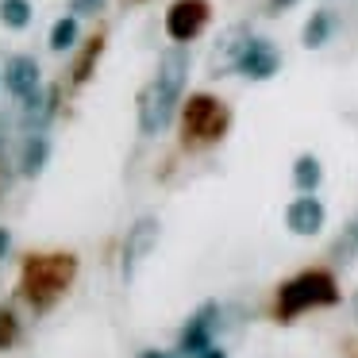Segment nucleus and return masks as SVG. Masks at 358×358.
Here are the masks:
<instances>
[{"label": "nucleus", "mask_w": 358, "mask_h": 358, "mask_svg": "<svg viewBox=\"0 0 358 358\" xmlns=\"http://www.w3.org/2000/svg\"><path fill=\"white\" fill-rule=\"evenodd\" d=\"M189 50L185 43L170 47L162 58H158L155 81L139 93V131L143 135H162L166 127L173 124V112L181 104V93H185L189 81Z\"/></svg>", "instance_id": "obj_1"}, {"label": "nucleus", "mask_w": 358, "mask_h": 358, "mask_svg": "<svg viewBox=\"0 0 358 358\" xmlns=\"http://www.w3.org/2000/svg\"><path fill=\"white\" fill-rule=\"evenodd\" d=\"M339 301V289H335L331 273L324 270H308V273H296L293 281H285L278 293V316L281 320H293L308 308H327V304Z\"/></svg>", "instance_id": "obj_2"}, {"label": "nucleus", "mask_w": 358, "mask_h": 358, "mask_svg": "<svg viewBox=\"0 0 358 358\" xmlns=\"http://www.w3.org/2000/svg\"><path fill=\"white\" fill-rule=\"evenodd\" d=\"M216 327H220V304L216 301H204L201 308L185 320V327H181L178 350L185 358H201L204 350L212 347V339H216Z\"/></svg>", "instance_id": "obj_3"}, {"label": "nucleus", "mask_w": 358, "mask_h": 358, "mask_svg": "<svg viewBox=\"0 0 358 358\" xmlns=\"http://www.w3.org/2000/svg\"><path fill=\"white\" fill-rule=\"evenodd\" d=\"M250 39H255V31H250L247 24L227 27L216 39V47H212V66H208L212 78H231V73H239V62H243V55H247Z\"/></svg>", "instance_id": "obj_4"}, {"label": "nucleus", "mask_w": 358, "mask_h": 358, "mask_svg": "<svg viewBox=\"0 0 358 358\" xmlns=\"http://www.w3.org/2000/svg\"><path fill=\"white\" fill-rule=\"evenodd\" d=\"M158 231H162V227H158L155 216H143L131 224V231H127V239H124V255H120V273H124V281H131L135 270H139V262L155 250Z\"/></svg>", "instance_id": "obj_5"}, {"label": "nucleus", "mask_w": 358, "mask_h": 358, "mask_svg": "<svg viewBox=\"0 0 358 358\" xmlns=\"http://www.w3.org/2000/svg\"><path fill=\"white\" fill-rule=\"evenodd\" d=\"M208 27V0H178L166 12V31L173 43H193Z\"/></svg>", "instance_id": "obj_6"}, {"label": "nucleus", "mask_w": 358, "mask_h": 358, "mask_svg": "<svg viewBox=\"0 0 358 358\" xmlns=\"http://www.w3.org/2000/svg\"><path fill=\"white\" fill-rule=\"evenodd\" d=\"M281 70V50L273 39H266V35H255L247 47V55H243L239 62V73L247 81H270L273 73Z\"/></svg>", "instance_id": "obj_7"}, {"label": "nucleus", "mask_w": 358, "mask_h": 358, "mask_svg": "<svg viewBox=\"0 0 358 358\" xmlns=\"http://www.w3.org/2000/svg\"><path fill=\"white\" fill-rule=\"evenodd\" d=\"M185 127H189V135H196V139H216V135L227 127V112L220 108L212 96H193L189 108H185Z\"/></svg>", "instance_id": "obj_8"}, {"label": "nucleus", "mask_w": 358, "mask_h": 358, "mask_svg": "<svg viewBox=\"0 0 358 358\" xmlns=\"http://www.w3.org/2000/svg\"><path fill=\"white\" fill-rule=\"evenodd\" d=\"M70 270L73 262L70 258H35V262H27V293H39V285H47V296L62 293L66 281H70Z\"/></svg>", "instance_id": "obj_9"}, {"label": "nucleus", "mask_w": 358, "mask_h": 358, "mask_svg": "<svg viewBox=\"0 0 358 358\" xmlns=\"http://www.w3.org/2000/svg\"><path fill=\"white\" fill-rule=\"evenodd\" d=\"M324 220H327V208H324V204H320L312 193H301V196H296V201L285 208V227H289L293 235H304V239L324 231Z\"/></svg>", "instance_id": "obj_10"}, {"label": "nucleus", "mask_w": 358, "mask_h": 358, "mask_svg": "<svg viewBox=\"0 0 358 358\" xmlns=\"http://www.w3.org/2000/svg\"><path fill=\"white\" fill-rule=\"evenodd\" d=\"M0 81H4V89H8L16 101H24V96H31L35 89H39V62H35L31 55L8 58V66H4Z\"/></svg>", "instance_id": "obj_11"}, {"label": "nucleus", "mask_w": 358, "mask_h": 358, "mask_svg": "<svg viewBox=\"0 0 358 358\" xmlns=\"http://www.w3.org/2000/svg\"><path fill=\"white\" fill-rule=\"evenodd\" d=\"M47 158H50V139L43 131H31L24 139V147H20V173L24 178H39Z\"/></svg>", "instance_id": "obj_12"}, {"label": "nucleus", "mask_w": 358, "mask_h": 358, "mask_svg": "<svg viewBox=\"0 0 358 358\" xmlns=\"http://www.w3.org/2000/svg\"><path fill=\"white\" fill-rule=\"evenodd\" d=\"M335 27H339L335 12H331V8H316V12L308 16V24H304V31H301L304 50H320V47H327V39L335 35Z\"/></svg>", "instance_id": "obj_13"}, {"label": "nucleus", "mask_w": 358, "mask_h": 358, "mask_svg": "<svg viewBox=\"0 0 358 358\" xmlns=\"http://www.w3.org/2000/svg\"><path fill=\"white\" fill-rule=\"evenodd\" d=\"M320 181H324V166H320L316 155H301L293 162V185L301 189V193H316Z\"/></svg>", "instance_id": "obj_14"}, {"label": "nucleus", "mask_w": 358, "mask_h": 358, "mask_svg": "<svg viewBox=\"0 0 358 358\" xmlns=\"http://www.w3.org/2000/svg\"><path fill=\"white\" fill-rule=\"evenodd\" d=\"M31 0H0V24L12 27V31H24L31 27Z\"/></svg>", "instance_id": "obj_15"}, {"label": "nucleus", "mask_w": 358, "mask_h": 358, "mask_svg": "<svg viewBox=\"0 0 358 358\" xmlns=\"http://www.w3.org/2000/svg\"><path fill=\"white\" fill-rule=\"evenodd\" d=\"M73 43H78V16H66V20H58L55 27H50V50H70Z\"/></svg>", "instance_id": "obj_16"}, {"label": "nucleus", "mask_w": 358, "mask_h": 358, "mask_svg": "<svg viewBox=\"0 0 358 358\" xmlns=\"http://www.w3.org/2000/svg\"><path fill=\"white\" fill-rule=\"evenodd\" d=\"M12 339H16V320L12 312H0V347H8Z\"/></svg>", "instance_id": "obj_17"}, {"label": "nucleus", "mask_w": 358, "mask_h": 358, "mask_svg": "<svg viewBox=\"0 0 358 358\" xmlns=\"http://www.w3.org/2000/svg\"><path fill=\"white\" fill-rule=\"evenodd\" d=\"M73 16H96V12L104 8V0H70Z\"/></svg>", "instance_id": "obj_18"}, {"label": "nucleus", "mask_w": 358, "mask_h": 358, "mask_svg": "<svg viewBox=\"0 0 358 358\" xmlns=\"http://www.w3.org/2000/svg\"><path fill=\"white\" fill-rule=\"evenodd\" d=\"M301 0H266V12L270 16H281V12H289V8H296Z\"/></svg>", "instance_id": "obj_19"}, {"label": "nucleus", "mask_w": 358, "mask_h": 358, "mask_svg": "<svg viewBox=\"0 0 358 358\" xmlns=\"http://www.w3.org/2000/svg\"><path fill=\"white\" fill-rule=\"evenodd\" d=\"M8 243H12V235L0 227V262H4V255H8Z\"/></svg>", "instance_id": "obj_20"}, {"label": "nucleus", "mask_w": 358, "mask_h": 358, "mask_svg": "<svg viewBox=\"0 0 358 358\" xmlns=\"http://www.w3.org/2000/svg\"><path fill=\"white\" fill-rule=\"evenodd\" d=\"M139 358H178V355H166V350H143Z\"/></svg>", "instance_id": "obj_21"}, {"label": "nucleus", "mask_w": 358, "mask_h": 358, "mask_svg": "<svg viewBox=\"0 0 358 358\" xmlns=\"http://www.w3.org/2000/svg\"><path fill=\"white\" fill-rule=\"evenodd\" d=\"M201 358H227V355H224V350H220V347H208V350H204Z\"/></svg>", "instance_id": "obj_22"}, {"label": "nucleus", "mask_w": 358, "mask_h": 358, "mask_svg": "<svg viewBox=\"0 0 358 358\" xmlns=\"http://www.w3.org/2000/svg\"><path fill=\"white\" fill-rule=\"evenodd\" d=\"M350 312H355V316H358V293L350 296Z\"/></svg>", "instance_id": "obj_23"}]
</instances>
